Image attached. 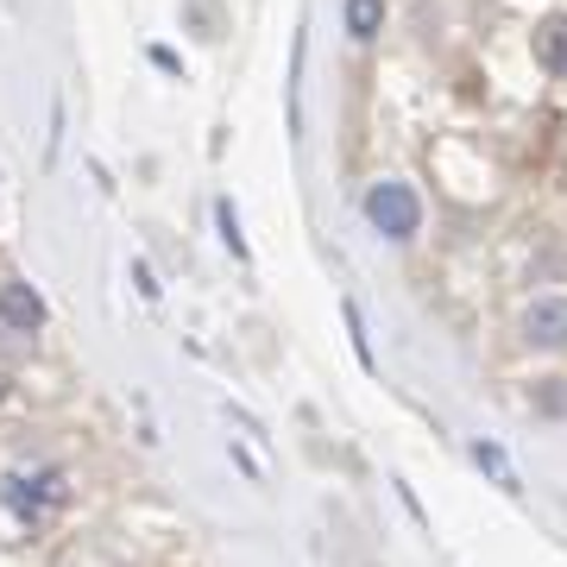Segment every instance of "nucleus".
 I'll return each instance as SVG.
<instances>
[{
  "instance_id": "8",
  "label": "nucleus",
  "mask_w": 567,
  "mask_h": 567,
  "mask_svg": "<svg viewBox=\"0 0 567 567\" xmlns=\"http://www.w3.org/2000/svg\"><path fill=\"white\" fill-rule=\"evenodd\" d=\"M347 334H353V353H360V365H365V372H372V365H379V360H372V341H365L360 303H347Z\"/></svg>"
},
{
  "instance_id": "7",
  "label": "nucleus",
  "mask_w": 567,
  "mask_h": 567,
  "mask_svg": "<svg viewBox=\"0 0 567 567\" xmlns=\"http://www.w3.org/2000/svg\"><path fill=\"white\" fill-rule=\"evenodd\" d=\"M473 461L486 466V473H492V480H498L505 492H524V486H517V473H511V461H505V447H498V442H473Z\"/></svg>"
},
{
  "instance_id": "5",
  "label": "nucleus",
  "mask_w": 567,
  "mask_h": 567,
  "mask_svg": "<svg viewBox=\"0 0 567 567\" xmlns=\"http://www.w3.org/2000/svg\"><path fill=\"white\" fill-rule=\"evenodd\" d=\"M536 63H543L548 76L567 82V20H543V25H536Z\"/></svg>"
},
{
  "instance_id": "4",
  "label": "nucleus",
  "mask_w": 567,
  "mask_h": 567,
  "mask_svg": "<svg viewBox=\"0 0 567 567\" xmlns=\"http://www.w3.org/2000/svg\"><path fill=\"white\" fill-rule=\"evenodd\" d=\"M524 341L529 347H567V297H536L524 309Z\"/></svg>"
},
{
  "instance_id": "1",
  "label": "nucleus",
  "mask_w": 567,
  "mask_h": 567,
  "mask_svg": "<svg viewBox=\"0 0 567 567\" xmlns=\"http://www.w3.org/2000/svg\"><path fill=\"white\" fill-rule=\"evenodd\" d=\"M365 221L379 227L385 240H410V234L423 227V203H416L410 183H372V189H365Z\"/></svg>"
},
{
  "instance_id": "6",
  "label": "nucleus",
  "mask_w": 567,
  "mask_h": 567,
  "mask_svg": "<svg viewBox=\"0 0 567 567\" xmlns=\"http://www.w3.org/2000/svg\"><path fill=\"white\" fill-rule=\"evenodd\" d=\"M341 20H347L353 39H379V32H385V0H347Z\"/></svg>"
},
{
  "instance_id": "2",
  "label": "nucleus",
  "mask_w": 567,
  "mask_h": 567,
  "mask_svg": "<svg viewBox=\"0 0 567 567\" xmlns=\"http://www.w3.org/2000/svg\"><path fill=\"white\" fill-rule=\"evenodd\" d=\"M0 498H7V505L20 511L25 524H39V517H44L51 505H63V498H70V486H63V473H58V466H39V473H7Z\"/></svg>"
},
{
  "instance_id": "3",
  "label": "nucleus",
  "mask_w": 567,
  "mask_h": 567,
  "mask_svg": "<svg viewBox=\"0 0 567 567\" xmlns=\"http://www.w3.org/2000/svg\"><path fill=\"white\" fill-rule=\"evenodd\" d=\"M0 328H13V334H39L44 328V297L25 278H0Z\"/></svg>"
}]
</instances>
